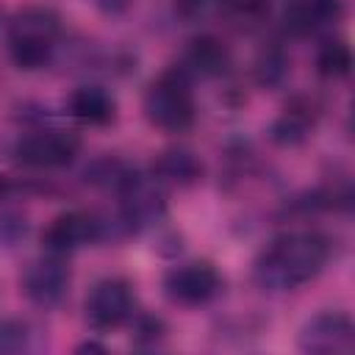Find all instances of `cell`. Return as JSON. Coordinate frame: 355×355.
I'll use <instances>...</instances> for the list:
<instances>
[{
  "instance_id": "6da1fadb",
  "label": "cell",
  "mask_w": 355,
  "mask_h": 355,
  "mask_svg": "<svg viewBox=\"0 0 355 355\" xmlns=\"http://www.w3.org/2000/svg\"><path fill=\"white\" fill-rule=\"evenodd\" d=\"M330 258V241L316 230H291L272 239L252 263V277L266 291H291L311 283Z\"/></svg>"
},
{
  "instance_id": "7a4b0ae2",
  "label": "cell",
  "mask_w": 355,
  "mask_h": 355,
  "mask_svg": "<svg viewBox=\"0 0 355 355\" xmlns=\"http://www.w3.org/2000/svg\"><path fill=\"white\" fill-rule=\"evenodd\" d=\"M61 36V17L50 6H22L8 19V53L19 69H42L50 64Z\"/></svg>"
},
{
  "instance_id": "3957f363",
  "label": "cell",
  "mask_w": 355,
  "mask_h": 355,
  "mask_svg": "<svg viewBox=\"0 0 355 355\" xmlns=\"http://www.w3.org/2000/svg\"><path fill=\"white\" fill-rule=\"evenodd\" d=\"M141 111H144L147 122L158 130H166V133L189 130L194 125V116H197L191 72H186L183 67L164 69L144 89Z\"/></svg>"
},
{
  "instance_id": "277c9868",
  "label": "cell",
  "mask_w": 355,
  "mask_h": 355,
  "mask_svg": "<svg viewBox=\"0 0 355 355\" xmlns=\"http://www.w3.org/2000/svg\"><path fill=\"white\" fill-rule=\"evenodd\" d=\"M80 150V139L72 130H58V128H44V130H31L14 144V158L22 166L31 169H58L75 161Z\"/></svg>"
},
{
  "instance_id": "5b68a950",
  "label": "cell",
  "mask_w": 355,
  "mask_h": 355,
  "mask_svg": "<svg viewBox=\"0 0 355 355\" xmlns=\"http://www.w3.org/2000/svg\"><path fill=\"white\" fill-rule=\"evenodd\" d=\"M297 347L305 355H349L355 349V324L344 311H322L300 327Z\"/></svg>"
},
{
  "instance_id": "8992f818",
  "label": "cell",
  "mask_w": 355,
  "mask_h": 355,
  "mask_svg": "<svg viewBox=\"0 0 355 355\" xmlns=\"http://www.w3.org/2000/svg\"><path fill=\"white\" fill-rule=\"evenodd\" d=\"M222 288V277L211 261H189L178 263L164 275V294L175 305H205Z\"/></svg>"
},
{
  "instance_id": "52a82bcc",
  "label": "cell",
  "mask_w": 355,
  "mask_h": 355,
  "mask_svg": "<svg viewBox=\"0 0 355 355\" xmlns=\"http://www.w3.org/2000/svg\"><path fill=\"white\" fill-rule=\"evenodd\" d=\"M116 194H119V216L128 230L147 227L166 214V200L155 178H144L130 169V175L116 189Z\"/></svg>"
},
{
  "instance_id": "ba28073f",
  "label": "cell",
  "mask_w": 355,
  "mask_h": 355,
  "mask_svg": "<svg viewBox=\"0 0 355 355\" xmlns=\"http://www.w3.org/2000/svg\"><path fill=\"white\" fill-rule=\"evenodd\" d=\"M86 322L94 330H116L133 313V291L125 277H103L92 286L86 302Z\"/></svg>"
},
{
  "instance_id": "9c48e42d",
  "label": "cell",
  "mask_w": 355,
  "mask_h": 355,
  "mask_svg": "<svg viewBox=\"0 0 355 355\" xmlns=\"http://www.w3.org/2000/svg\"><path fill=\"white\" fill-rule=\"evenodd\" d=\"M22 294L39 305V308H55L69 288V266L64 263V255L47 252V258L31 261L19 277Z\"/></svg>"
},
{
  "instance_id": "30bf717a",
  "label": "cell",
  "mask_w": 355,
  "mask_h": 355,
  "mask_svg": "<svg viewBox=\"0 0 355 355\" xmlns=\"http://www.w3.org/2000/svg\"><path fill=\"white\" fill-rule=\"evenodd\" d=\"M103 239V222L89 211H64L42 233V247L53 255H69Z\"/></svg>"
},
{
  "instance_id": "8fae6325",
  "label": "cell",
  "mask_w": 355,
  "mask_h": 355,
  "mask_svg": "<svg viewBox=\"0 0 355 355\" xmlns=\"http://www.w3.org/2000/svg\"><path fill=\"white\" fill-rule=\"evenodd\" d=\"M319 122V108L308 97H294L272 122L269 136L280 147H297L313 136V128Z\"/></svg>"
},
{
  "instance_id": "7c38bea8",
  "label": "cell",
  "mask_w": 355,
  "mask_h": 355,
  "mask_svg": "<svg viewBox=\"0 0 355 355\" xmlns=\"http://www.w3.org/2000/svg\"><path fill=\"white\" fill-rule=\"evenodd\" d=\"M341 17V0H286L283 6V28L291 36H308L324 22H336Z\"/></svg>"
},
{
  "instance_id": "4fadbf2b",
  "label": "cell",
  "mask_w": 355,
  "mask_h": 355,
  "mask_svg": "<svg viewBox=\"0 0 355 355\" xmlns=\"http://www.w3.org/2000/svg\"><path fill=\"white\" fill-rule=\"evenodd\" d=\"M67 108L75 119L86 125H108L116 116V100L103 86H78L69 94Z\"/></svg>"
},
{
  "instance_id": "5bb4252c",
  "label": "cell",
  "mask_w": 355,
  "mask_h": 355,
  "mask_svg": "<svg viewBox=\"0 0 355 355\" xmlns=\"http://www.w3.org/2000/svg\"><path fill=\"white\" fill-rule=\"evenodd\" d=\"M153 178L172 186H194L202 178V161L189 150H164L153 161Z\"/></svg>"
},
{
  "instance_id": "9a60e30c",
  "label": "cell",
  "mask_w": 355,
  "mask_h": 355,
  "mask_svg": "<svg viewBox=\"0 0 355 355\" xmlns=\"http://www.w3.org/2000/svg\"><path fill=\"white\" fill-rule=\"evenodd\" d=\"M230 67V50L216 36H197L186 53V72H197L202 78H219Z\"/></svg>"
},
{
  "instance_id": "2e32d148",
  "label": "cell",
  "mask_w": 355,
  "mask_h": 355,
  "mask_svg": "<svg viewBox=\"0 0 355 355\" xmlns=\"http://www.w3.org/2000/svg\"><path fill=\"white\" fill-rule=\"evenodd\" d=\"M316 69L322 78H347L352 69V50L344 39H330L319 47Z\"/></svg>"
},
{
  "instance_id": "e0dca14e",
  "label": "cell",
  "mask_w": 355,
  "mask_h": 355,
  "mask_svg": "<svg viewBox=\"0 0 355 355\" xmlns=\"http://www.w3.org/2000/svg\"><path fill=\"white\" fill-rule=\"evenodd\" d=\"M286 67H288V61H286V55L275 47V50H266L261 58H258V67H255V75H258V83H263V86H275L283 75H286Z\"/></svg>"
},
{
  "instance_id": "ac0fdd59",
  "label": "cell",
  "mask_w": 355,
  "mask_h": 355,
  "mask_svg": "<svg viewBox=\"0 0 355 355\" xmlns=\"http://www.w3.org/2000/svg\"><path fill=\"white\" fill-rule=\"evenodd\" d=\"M31 341V330L25 322L17 319H3L0 322V352H19L28 349Z\"/></svg>"
},
{
  "instance_id": "d6986e66",
  "label": "cell",
  "mask_w": 355,
  "mask_h": 355,
  "mask_svg": "<svg viewBox=\"0 0 355 355\" xmlns=\"http://www.w3.org/2000/svg\"><path fill=\"white\" fill-rule=\"evenodd\" d=\"M225 8H227V0H175V11L183 19H197L211 11H225Z\"/></svg>"
},
{
  "instance_id": "ffe728a7",
  "label": "cell",
  "mask_w": 355,
  "mask_h": 355,
  "mask_svg": "<svg viewBox=\"0 0 355 355\" xmlns=\"http://www.w3.org/2000/svg\"><path fill=\"white\" fill-rule=\"evenodd\" d=\"M161 338H164V324H161L158 319H153V316H141L139 324H136V341H150V344H155V341H161Z\"/></svg>"
},
{
  "instance_id": "44dd1931",
  "label": "cell",
  "mask_w": 355,
  "mask_h": 355,
  "mask_svg": "<svg viewBox=\"0 0 355 355\" xmlns=\"http://www.w3.org/2000/svg\"><path fill=\"white\" fill-rule=\"evenodd\" d=\"M94 3H97V8H100L103 14H111V17L125 14V11L133 6V0H94Z\"/></svg>"
},
{
  "instance_id": "7402d4cb",
  "label": "cell",
  "mask_w": 355,
  "mask_h": 355,
  "mask_svg": "<svg viewBox=\"0 0 355 355\" xmlns=\"http://www.w3.org/2000/svg\"><path fill=\"white\" fill-rule=\"evenodd\" d=\"M78 352H105V347L97 341H83V344H78Z\"/></svg>"
}]
</instances>
